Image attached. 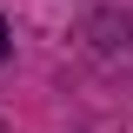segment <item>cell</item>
Here are the masks:
<instances>
[{"label": "cell", "mask_w": 133, "mask_h": 133, "mask_svg": "<svg viewBox=\"0 0 133 133\" xmlns=\"http://www.w3.org/2000/svg\"><path fill=\"white\" fill-rule=\"evenodd\" d=\"M7 47H14V33H7V20H0V60H7Z\"/></svg>", "instance_id": "1"}]
</instances>
